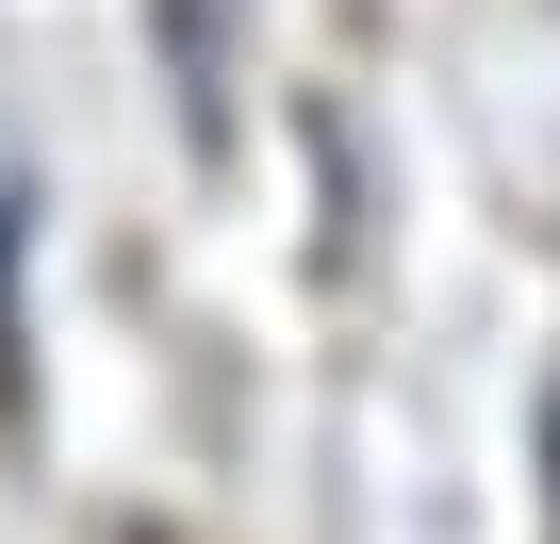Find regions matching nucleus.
Here are the masks:
<instances>
[{
  "instance_id": "obj_1",
  "label": "nucleus",
  "mask_w": 560,
  "mask_h": 544,
  "mask_svg": "<svg viewBox=\"0 0 560 544\" xmlns=\"http://www.w3.org/2000/svg\"><path fill=\"white\" fill-rule=\"evenodd\" d=\"M0 396H18V198H0Z\"/></svg>"
}]
</instances>
